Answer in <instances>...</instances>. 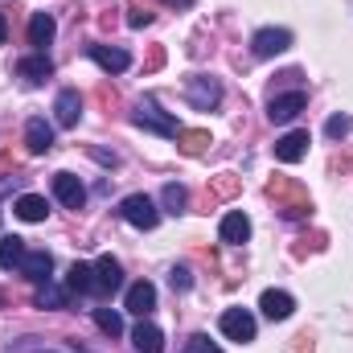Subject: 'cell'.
<instances>
[{"label": "cell", "mask_w": 353, "mask_h": 353, "mask_svg": "<svg viewBox=\"0 0 353 353\" xmlns=\"http://www.w3.org/2000/svg\"><path fill=\"white\" fill-rule=\"evenodd\" d=\"M267 197L279 201V214H283V218H308V214H312L308 189H304L300 181H292V176H271V181H267Z\"/></svg>", "instance_id": "1"}, {"label": "cell", "mask_w": 353, "mask_h": 353, "mask_svg": "<svg viewBox=\"0 0 353 353\" xmlns=\"http://www.w3.org/2000/svg\"><path fill=\"white\" fill-rule=\"evenodd\" d=\"M185 99H189V107H197V111H214V107L222 103V83L210 79V74H189V79H185Z\"/></svg>", "instance_id": "2"}, {"label": "cell", "mask_w": 353, "mask_h": 353, "mask_svg": "<svg viewBox=\"0 0 353 353\" xmlns=\"http://www.w3.org/2000/svg\"><path fill=\"white\" fill-rule=\"evenodd\" d=\"M132 123H136V128H144V132H157V136H169V140H176V132H181V128H176V119H169V115H165V111H161V107H157L152 99H144V103L136 107V115H132Z\"/></svg>", "instance_id": "3"}, {"label": "cell", "mask_w": 353, "mask_h": 353, "mask_svg": "<svg viewBox=\"0 0 353 353\" xmlns=\"http://www.w3.org/2000/svg\"><path fill=\"white\" fill-rule=\"evenodd\" d=\"M119 214H123V222H132L136 230H152V226L161 222V214H157L152 197H144V193L123 197V201H119Z\"/></svg>", "instance_id": "4"}, {"label": "cell", "mask_w": 353, "mask_h": 353, "mask_svg": "<svg viewBox=\"0 0 353 353\" xmlns=\"http://www.w3.org/2000/svg\"><path fill=\"white\" fill-rule=\"evenodd\" d=\"M304 107H308V94H304V90L271 94V103H267V119H271V123H292Z\"/></svg>", "instance_id": "5"}, {"label": "cell", "mask_w": 353, "mask_h": 353, "mask_svg": "<svg viewBox=\"0 0 353 353\" xmlns=\"http://www.w3.org/2000/svg\"><path fill=\"white\" fill-rule=\"evenodd\" d=\"M218 325H222V333H226L230 341H243V345L255 341V316H251L247 308H226Z\"/></svg>", "instance_id": "6"}, {"label": "cell", "mask_w": 353, "mask_h": 353, "mask_svg": "<svg viewBox=\"0 0 353 353\" xmlns=\"http://www.w3.org/2000/svg\"><path fill=\"white\" fill-rule=\"evenodd\" d=\"M119 288H123V267H119V259L99 255L94 259V296H111Z\"/></svg>", "instance_id": "7"}, {"label": "cell", "mask_w": 353, "mask_h": 353, "mask_svg": "<svg viewBox=\"0 0 353 353\" xmlns=\"http://www.w3.org/2000/svg\"><path fill=\"white\" fill-rule=\"evenodd\" d=\"M54 197H58L66 210H83V205H87V185L74 173H54Z\"/></svg>", "instance_id": "8"}, {"label": "cell", "mask_w": 353, "mask_h": 353, "mask_svg": "<svg viewBox=\"0 0 353 353\" xmlns=\"http://www.w3.org/2000/svg\"><path fill=\"white\" fill-rule=\"evenodd\" d=\"M251 50H255V58H275V54H283V50H292V33L288 29H259L255 37H251Z\"/></svg>", "instance_id": "9"}, {"label": "cell", "mask_w": 353, "mask_h": 353, "mask_svg": "<svg viewBox=\"0 0 353 353\" xmlns=\"http://www.w3.org/2000/svg\"><path fill=\"white\" fill-rule=\"evenodd\" d=\"M54 119H58L62 128H79V119H83V94L74 87L58 90V99H54Z\"/></svg>", "instance_id": "10"}, {"label": "cell", "mask_w": 353, "mask_h": 353, "mask_svg": "<svg viewBox=\"0 0 353 353\" xmlns=\"http://www.w3.org/2000/svg\"><path fill=\"white\" fill-rule=\"evenodd\" d=\"M25 148H29L33 157H46V152L54 148V128H50L41 115H33V119L25 123Z\"/></svg>", "instance_id": "11"}, {"label": "cell", "mask_w": 353, "mask_h": 353, "mask_svg": "<svg viewBox=\"0 0 353 353\" xmlns=\"http://www.w3.org/2000/svg\"><path fill=\"white\" fill-rule=\"evenodd\" d=\"M308 132H288V136H279L275 140V161H283V165H296V161H304L308 157Z\"/></svg>", "instance_id": "12"}, {"label": "cell", "mask_w": 353, "mask_h": 353, "mask_svg": "<svg viewBox=\"0 0 353 353\" xmlns=\"http://www.w3.org/2000/svg\"><path fill=\"white\" fill-rule=\"evenodd\" d=\"M87 54H90V62H99L107 74H119V70L132 66L128 50H119V46H87Z\"/></svg>", "instance_id": "13"}, {"label": "cell", "mask_w": 353, "mask_h": 353, "mask_svg": "<svg viewBox=\"0 0 353 353\" xmlns=\"http://www.w3.org/2000/svg\"><path fill=\"white\" fill-rule=\"evenodd\" d=\"M17 74H21L29 87H37V83H46V79L54 74V62L37 50V54H29V58H21V62H17Z\"/></svg>", "instance_id": "14"}, {"label": "cell", "mask_w": 353, "mask_h": 353, "mask_svg": "<svg viewBox=\"0 0 353 353\" xmlns=\"http://www.w3.org/2000/svg\"><path fill=\"white\" fill-rule=\"evenodd\" d=\"M292 308H296V300H292L288 292L267 288L263 296H259V312H263L267 321H288V316H292Z\"/></svg>", "instance_id": "15"}, {"label": "cell", "mask_w": 353, "mask_h": 353, "mask_svg": "<svg viewBox=\"0 0 353 353\" xmlns=\"http://www.w3.org/2000/svg\"><path fill=\"white\" fill-rule=\"evenodd\" d=\"M25 279H33V283H46L50 279V271H54V255L50 251H25V259L17 267Z\"/></svg>", "instance_id": "16"}, {"label": "cell", "mask_w": 353, "mask_h": 353, "mask_svg": "<svg viewBox=\"0 0 353 353\" xmlns=\"http://www.w3.org/2000/svg\"><path fill=\"white\" fill-rule=\"evenodd\" d=\"M152 308H157V288H152L148 279L132 283V288H128V312H136V316L144 321V316H148Z\"/></svg>", "instance_id": "17"}, {"label": "cell", "mask_w": 353, "mask_h": 353, "mask_svg": "<svg viewBox=\"0 0 353 353\" xmlns=\"http://www.w3.org/2000/svg\"><path fill=\"white\" fill-rule=\"evenodd\" d=\"M218 234H222V243H230V247H239V243H247L251 239V218L247 214H226L222 218V226H218Z\"/></svg>", "instance_id": "18"}, {"label": "cell", "mask_w": 353, "mask_h": 353, "mask_svg": "<svg viewBox=\"0 0 353 353\" xmlns=\"http://www.w3.org/2000/svg\"><path fill=\"white\" fill-rule=\"evenodd\" d=\"M54 33H58V21L50 12H33V21H29V46H37L46 54V46L54 41Z\"/></svg>", "instance_id": "19"}, {"label": "cell", "mask_w": 353, "mask_h": 353, "mask_svg": "<svg viewBox=\"0 0 353 353\" xmlns=\"http://www.w3.org/2000/svg\"><path fill=\"white\" fill-rule=\"evenodd\" d=\"M239 193H243V176H234V173L210 176V189H205L210 201H230V197H239Z\"/></svg>", "instance_id": "20"}, {"label": "cell", "mask_w": 353, "mask_h": 353, "mask_svg": "<svg viewBox=\"0 0 353 353\" xmlns=\"http://www.w3.org/2000/svg\"><path fill=\"white\" fill-rule=\"evenodd\" d=\"M210 144H214V140H210L205 128H181V132H176V148H181L185 157H201Z\"/></svg>", "instance_id": "21"}, {"label": "cell", "mask_w": 353, "mask_h": 353, "mask_svg": "<svg viewBox=\"0 0 353 353\" xmlns=\"http://www.w3.org/2000/svg\"><path fill=\"white\" fill-rule=\"evenodd\" d=\"M12 214H17L21 222H46V214H50V201H46V197H37V193H25V197H17Z\"/></svg>", "instance_id": "22"}, {"label": "cell", "mask_w": 353, "mask_h": 353, "mask_svg": "<svg viewBox=\"0 0 353 353\" xmlns=\"http://www.w3.org/2000/svg\"><path fill=\"white\" fill-rule=\"evenodd\" d=\"M132 341H136V350L140 353H165V333H161L152 321H140L136 333H132Z\"/></svg>", "instance_id": "23"}, {"label": "cell", "mask_w": 353, "mask_h": 353, "mask_svg": "<svg viewBox=\"0 0 353 353\" xmlns=\"http://www.w3.org/2000/svg\"><path fill=\"white\" fill-rule=\"evenodd\" d=\"M37 308H70V288H62V283L46 279V283H41V292H37Z\"/></svg>", "instance_id": "24"}, {"label": "cell", "mask_w": 353, "mask_h": 353, "mask_svg": "<svg viewBox=\"0 0 353 353\" xmlns=\"http://www.w3.org/2000/svg\"><path fill=\"white\" fill-rule=\"evenodd\" d=\"M25 259V239H17V234H4L0 239V271H12V267H21Z\"/></svg>", "instance_id": "25"}, {"label": "cell", "mask_w": 353, "mask_h": 353, "mask_svg": "<svg viewBox=\"0 0 353 353\" xmlns=\"http://www.w3.org/2000/svg\"><path fill=\"white\" fill-rule=\"evenodd\" d=\"M66 288H70V292H94V263H74L70 267Z\"/></svg>", "instance_id": "26"}, {"label": "cell", "mask_w": 353, "mask_h": 353, "mask_svg": "<svg viewBox=\"0 0 353 353\" xmlns=\"http://www.w3.org/2000/svg\"><path fill=\"white\" fill-rule=\"evenodd\" d=\"M161 201H165V210H169V214H185V205H189V193H185V185L169 181V185L161 189Z\"/></svg>", "instance_id": "27"}, {"label": "cell", "mask_w": 353, "mask_h": 353, "mask_svg": "<svg viewBox=\"0 0 353 353\" xmlns=\"http://www.w3.org/2000/svg\"><path fill=\"white\" fill-rule=\"evenodd\" d=\"M94 325H99L107 337H119V333H123V321H119V312H111V308H94Z\"/></svg>", "instance_id": "28"}, {"label": "cell", "mask_w": 353, "mask_h": 353, "mask_svg": "<svg viewBox=\"0 0 353 353\" xmlns=\"http://www.w3.org/2000/svg\"><path fill=\"white\" fill-rule=\"evenodd\" d=\"M152 17H157V12H152L148 4H140V0H128V25H132V29H144V25H152Z\"/></svg>", "instance_id": "29"}, {"label": "cell", "mask_w": 353, "mask_h": 353, "mask_svg": "<svg viewBox=\"0 0 353 353\" xmlns=\"http://www.w3.org/2000/svg\"><path fill=\"white\" fill-rule=\"evenodd\" d=\"M350 132H353V115H333V119L325 123V136H329V140H345Z\"/></svg>", "instance_id": "30"}, {"label": "cell", "mask_w": 353, "mask_h": 353, "mask_svg": "<svg viewBox=\"0 0 353 353\" xmlns=\"http://www.w3.org/2000/svg\"><path fill=\"white\" fill-rule=\"evenodd\" d=\"M325 243H329V239H325V234H321V230H316V234H312V239H308V234H304V239H300V243H296V251H292V255H296V259H304V255H308V251H325Z\"/></svg>", "instance_id": "31"}, {"label": "cell", "mask_w": 353, "mask_h": 353, "mask_svg": "<svg viewBox=\"0 0 353 353\" xmlns=\"http://www.w3.org/2000/svg\"><path fill=\"white\" fill-rule=\"evenodd\" d=\"M185 353H222V345H214L205 333H193V337H189V345H185Z\"/></svg>", "instance_id": "32"}, {"label": "cell", "mask_w": 353, "mask_h": 353, "mask_svg": "<svg viewBox=\"0 0 353 353\" xmlns=\"http://www.w3.org/2000/svg\"><path fill=\"white\" fill-rule=\"evenodd\" d=\"M169 283H173V292H189V288H193L189 267H173V271H169Z\"/></svg>", "instance_id": "33"}, {"label": "cell", "mask_w": 353, "mask_h": 353, "mask_svg": "<svg viewBox=\"0 0 353 353\" xmlns=\"http://www.w3.org/2000/svg\"><path fill=\"white\" fill-rule=\"evenodd\" d=\"M161 66H165V46H152L148 58H144V74H157Z\"/></svg>", "instance_id": "34"}, {"label": "cell", "mask_w": 353, "mask_h": 353, "mask_svg": "<svg viewBox=\"0 0 353 353\" xmlns=\"http://www.w3.org/2000/svg\"><path fill=\"white\" fill-rule=\"evenodd\" d=\"M90 157H94L99 165H107V169H115V165H119V157H115V152H107V148H90Z\"/></svg>", "instance_id": "35"}, {"label": "cell", "mask_w": 353, "mask_h": 353, "mask_svg": "<svg viewBox=\"0 0 353 353\" xmlns=\"http://www.w3.org/2000/svg\"><path fill=\"white\" fill-rule=\"evenodd\" d=\"M288 353H312V337H308V333L292 337V345H288Z\"/></svg>", "instance_id": "36"}, {"label": "cell", "mask_w": 353, "mask_h": 353, "mask_svg": "<svg viewBox=\"0 0 353 353\" xmlns=\"http://www.w3.org/2000/svg\"><path fill=\"white\" fill-rule=\"evenodd\" d=\"M21 185V176H0V193H8V189H17Z\"/></svg>", "instance_id": "37"}, {"label": "cell", "mask_w": 353, "mask_h": 353, "mask_svg": "<svg viewBox=\"0 0 353 353\" xmlns=\"http://www.w3.org/2000/svg\"><path fill=\"white\" fill-rule=\"evenodd\" d=\"M4 37H8V21H4V12H0V46H4Z\"/></svg>", "instance_id": "38"}, {"label": "cell", "mask_w": 353, "mask_h": 353, "mask_svg": "<svg viewBox=\"0 0 353 353\" xmlns=\"http://www.w3.org/2000/svg\"><path fill=\"white\" fill-rule=\"evenodd\" d=\"M165 4H169V8H189L193 0H165Z\"/></svg>", "instance_id": "39"}, {"label": "cell", "mask_w": 353, "mask_h": 353, "mask_svg": "<svg viewBox=\"0 0 353 353\" xmlns=\"http://www.w3.org/2000/svg\"><path fill=\"white\" fill-rule=\"evenodd\" d=\"M37 353H54V350H37Z\"/></svg>", "instance_id": "40"}]
</instances>
